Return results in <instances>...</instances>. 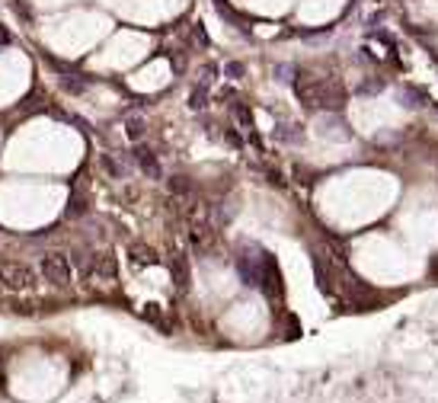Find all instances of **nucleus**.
<instances>
[{
  "label": "nucleus",
  "instance_id": "3",
  "mask_svg": "<svg viewBox=\"0 0 438 403\" xmlns=\"http://www.w3.org/2000/svg\"><path fill=\"white\" fill-rule=\"evenodd\" d=\"M0 282L7 288H13V291H26V288L35 285V269L19 263V259H3L0 263Z\"/></svg>",
  "mask_w": 438,
  "mask_h": 403
},
{
  "label": "nucleus",
  "instance_id": "5",
  "mask_svg": "<svg viewBox=\"0 0 438 403\" xmlns=\"http://www.w3.org/2000/svg\"><path fill=\"white\" fill-rule=\"evenodd\" d=\"M103 166H106V173L112 176V180H122L125 173H128V170H125V164L119 160L116 154H103Z\"/></svg>",
  "mask_w": 438,
  "mask_h": 403
},
{
  "label": "nucleus",
  "instance_id": "6",
  "mask_svg": "<svg viewBox=\"0 0 438 403\" xmlns=\"http://www.w3.org/2000/svg\"><path fill=\"white\" fill-rule=\"evenodd\" d=\"M279 138L281 141H301V138H304V132H298V125H281Z\"/></svg>",
  "mask_w": 438,
  "mask_h": 403
},
{
  "label": "nucleus",
  "instance_id": "8",
  "mask_svg": "<svg viewBox=\"0 0 438 403\" xmlns=\"http://www.w3.org/2000/svg\"><path fill=\"white\" fill-rule=\"evenodd\" d=\"M128 135H132V138H141V135H144V125H141V122H128Z\"/></svg>",
  "mask_w": 438,
  "mask_h": 403
},
{
  "label": "nucleus",
  "instance_id": "7",
  "mask_svg": "<svg viewBox=\"0 0 438 403\" xmlns=\"http://www.w3.org/2000/svg\"><path fill=\"white\" fill-rule=\"evenodd\" d=\"M202 99H205V90H202V87H199V90L192 93V99H189V106H192V109H202V106H205V103H202Z\"/></svg>",
  "mask_w": 438,
  "mask_h": 403
},
{
  "label": "nucleus",
  "instance_id": "4",
  "mask_svg": "<svg viewBox=\"0 0 438 403\" xmlns=\"http://www.w3.org/2000/svg\"><path fill=\"white\" fill-rule=\"evenodd\" d=\"M134 164H138L141 173H148L150 180H160V160L154 157V151H150V148L138 144V148H134Z\"/></svg>",
  "mask_w": 438,
  "mask_h": 403
},
{
  "label": "nucleus",
  "instance_id": "1",
  "mask_svg": "<svg viewBox=\"0 0 438 403\" xmlns=\"http://www.w3.org/2000/svg\"><path fill=\"white\" fill-rule=\"evenodd\" d=\"M295 90H298L301 103H304L307 109H339L342 99H346L342 87H339L336 80H330V77L304 74L301 80H295Z\"/></svg>",
  "mask_w": 438,
  "mask_h": 403
},
{
  "label": "nucleus",
  "instance_id": "2",
  "mask_svg": "<svg viewBox=\"0 0 438 403\" xmlns=\"http://www.w3.org/2000/svg\"><path fill=\"white\" fill-rule=\"evenodd\" d=\"M39 272L51 282V285H71V279H74V266H71V256L58 253V250H49V253L42 256Z\"/></svg>",
  "mask_w": 438,
  "mask_h": 403
},
{
  "label": "nucleus",
  "instance_id": "9",
  "mask_svg": "<svg viewBox=\"0 0 438 403\" xmlns=\"http://www.w3.org/2000/svg\"><path fill=\"white\" fill-rule=\"evenodd\" d=\"M227 74H234V77H240V74H243V67H240V65H231V67H227Z\"/></svg>",
  "mask_w": 438,
  "mask_h": 403
}]
</instances>
